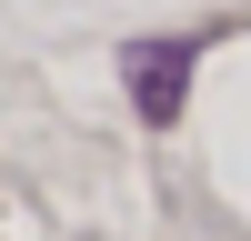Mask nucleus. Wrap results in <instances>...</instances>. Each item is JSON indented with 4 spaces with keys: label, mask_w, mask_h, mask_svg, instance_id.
I'll return each instance as SVG.
<instances>
[{
    "label": "nucleus",
    "mask_w": 251,
    "mask_h": 241,
    "mask_svg": "<svg viewBox=\"0 0 251 241\" xmlns=\"http://www.w3.org/2000/svg\"><path fill=\"white\" fill-rule=\"evenodd\" d=\"M191 60H201V40H131V50H121V71H131V100H141V120H181Z\"/></svg>",
    "instance_id": "nucleus-1"
}]
</instances>
